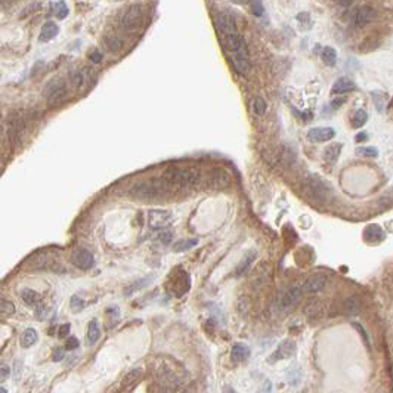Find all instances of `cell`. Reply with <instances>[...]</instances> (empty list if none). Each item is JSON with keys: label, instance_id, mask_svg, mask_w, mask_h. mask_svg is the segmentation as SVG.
I'll use <instances>...</instances> for the list:
<instances>
[{"label": "cell", "instance_id": "2", "mask_svg": "<svg viewBox=\"0 0 393 393\" xmlns=\"http://www.w3.org/2000/svg\"><path fill=\"white\" fill-rule=\"evenodd\" d=\"M163 179L170 185L179 186H194L200 182V172L192 167H170L163 175Z\"/></svg>", "mask_w": 393, "mask_h": 393}, {"label": "cell", "instance_id": "41", "mask_svg": "<svg viewBox=\"0 0 393 393\" xmlns=\"http://www.w3.org/2000/svg\"><path fill=\"white\" fill-rule=\"evenodd\" d=\"M173 393H195V389L192 386H179Z\"/></svg>", "mask_w": 393, "mask_h": 393}, {"label": "cell", "instance_id": "39", "mask_svg": "<svg viewBox=\"0 0 393 393\" xmlns=\"http://www.w3.org/2000/svg\"><path fill=\"white\" fill-rule=\"evenodd\" d=\"M80 345H79V340L76 338V337H70L68 340H67V345H65V349L67 351H74V349H77Z\"/></svg>", "mask_w": 393, "mask_h": 393}, {"label": "cell", "instance_id": "26", "mask_svg": "<svg viewBox=\"0 0 393 393\" xmlns=\"http://www.w3.org/2000/svg\"><path fill=\"white\" fill-rule=\"evenodd\" d=\"M321 58H322V61H324L327 65H330V67H331V65H335V62H337V52L334 51L333 47L327 46V47L322 49Z\"/></svg>", "mask_w": 393, "mask_h": 393}, {"label": "cell", "instance_id": "18", "mask_svg": "<svg viewBox=\"0 0 393 393\" xmlns=\"http://www.w3.org/2000/svg\"><path fill=\"white\" fill-rule=\"evenodd\" d=\"M256 257H257V253H256V252H249L247 255H245V256L242 257V260L239 262V266L236 268L235 275H236V276L244 275L245 272L249 271V268L252 266V263L255 262V259H256Z\"/></svg>", "mask_w": 393, "mask_h": 393}, {"label": "cell", "instance_id": "15", "mask_svg": "<svg viewBox=\"0 0 393 393\" xmlns=\"http://www.w3.org/2000/svg\"><path fill=\"white\" fill-rule=\"evenodd\" d=\"M231 356H232V361H235V362H244L250 356V349L247 345H244V343H235L234 348H232V352H231Z\"/></svg>", "mask_w": 393, "mask_h": 393}, {"label": "cell", "instance_id": "5", "mask_svg": "<svg viewBox=\"0 0 393 393\" xmlns=\"http://www.w3.org/2000/svg\"><path fill=\"white\" fill-rule=\"evenodd\" d=\"M305 188L308 189L311 195H314L315 198H319V200H325L327 195L330 194L328 185L324 180L318 179L316 176H308V179L305 180Z\"/></svg>", "mask_w": 393, "mask_h": 393}, {"label": "cell", "instance_id": "8", "mask_svg": "<svg viewBox=\"0 0 393 393\" xmlns=\"http://www.w3.org/2000/svg\"><path fill=\"white\" fill-rule=\"evenodd\" d=\"M294 354H296V343L293 340H284L281 345L276 348V351L271 355L269 364H274L276 361H282L287 358H291Z\"/></svg>", "mask_w": 393, "mask_h": 393}, {"label": "cell", "instance_id": "13", "mask_svg": "<svg viewBox=\"0 0 393 393\" xmlns=\"http://www.w3.org/2000/svg\"><path fill=\"white\" fill-rule=\"evenodd\" d=\"M375 17H377V14H375V11H374L373 8H370V6H362V8H359V9L356 11V14H355V24H356L358 27H365V25L371 24V22L375 20Z\"/></svg>", "mask_w": 393, "mask_h": 393}, {"label": "cell", "instance_id": "1", "mask_svg": "<svg viewBox=\"0 0 393 393\" xmlns=\"http://www.w3.org/2000/svg\"><path fill=\"white\" fill-rule=\"evenodd\" d=\"M222 39H223L226 51L229 52L231 64L234 65L236 73H239L241 76H247V73L250 71V64H249L250 54H249V47L244 37L236 30H234L226 34H222Z\"/></svg>", "mask_w": 393, "mask_h": 393}, {"label": "cell", "instance_id": "11", "mask_svg": "<svg viewBox=\"0 0 393 393\" xmlns=\"http://www.w3.org/2000/svg\"><path fill=\"white\" fill-rule=\"evenodd\" d=\"M335 136V130L331 127H314L308 132V139L314 143L331 140Z\"/></svg>", "mask_w": 393, "mask_h": 393}, {"label": "cell", "instance_id": "12", "mask_svg": "<svg viewBox=\"0 0 393 393\" xmlns=\"http://www.w3.org/2000/svg\"><path fill=\"white\" fill-rule=\"evenodd\" d=\"M303 294V290H302V285H294L293 288H290L284 296L279 299V306L282 309H288L291 306H294L297 303V300L300 299V296Z\"/></svg>", "mask_w": 393, "mask_h": 393}, {"label": "cell", "instance_id": "4", "mask_svg": "<svg viewBox=\"0 0 393 393\" xmlns=\"http://www.w3.org/2000/svg\"><path fill=\"white\" fill-rule=\"evenodd\" d=\"M44 96L51 104L61 102L67 96V86L62 80H52L44 87Z\"/></svg>", "mask_w": 393, "mask_h": 393}, {"label": "cell", "instance_id": "35", "mask_svg": "<svg viewBox=\"0 0 393 393\" xmlns=\"http://www.w3.org/2000/svg\"><path fill=\"white\" fill-rule=\"evenodd\" d=\"M70 306H71V309H73L74 312H80V311L83 309L84 303H83V300H81L80 297L73 296V297H71V302H70Z\"/></svg>", "mask_w": 393, "mask_h": 393}, {"label": "cell", "instance_id": "7", "mask_svg": "<svg viewBox=\"0 0 393 393\" xmlns=\"http://www.w3.org/2000/svg\"><path fill=\"white\" fill-rule=\"evenodd\" d=\"M142 20H143V9L139 5H135V6H130L124 12L121 18V24L126 28H135L142 24Z\"/></svg>", "mask_w": 393, "mask_h": 393}, {"label": "cell", "instance_id": "20", "mask_svg": "<svg viewBox=\"0 0 393 393\" xmlns=\"http://www.w3.org/2000/svg\"><path fill=\"white\" fill-rule=\"evenodd\" d=\"M365 238L368 241H383L386 238V235L378 225H370L365 229Z\"/></svg>", "mask_w": 393, "mask_h": 393}, {"label": "cell", "instance_id": "36", "mask_svg": "<svg viewBox=\"0 0 393 393\" xmlns=\"http://www.w3.org/2000/svg\"><path fill=\"white\" fill-rule=\"evenodd\" d=\"M297 21L300 22V25H302V28H309V27H312V21H311V17L308 15V14H300V15H297Z\"/></svg>", "mask_w": 393, "mask_h": 393}, {"label": "cell", "instance_id": "32", "mask_svg": "<svg viewBox=\"0 0 393 393\" xmlns=\"http://www.w3.org/2000/svg\"><path fill=\"white\" fill-rule=\"evenodd\" d=\"M250 2V8H252V12L256 15V17H260L263 15V5L260 0H249Z\"/></svg>", "mask_w": 393, "mask_h": 393}, {"label": "cell", "instance_id": "27", "mask_svg": "<svg viewBox=\"0 0 393 393\" xmlns=\"http://www.w3.org/2000/svg\"><path fill=\"white\" fill-rule=\"evenodd\" d=\"M367 120H368L367 113H365L364 110H358V111H355V114L352 116V126H354L355 129H359V127H362V126L367 123Z\"/></svg>", "mask_w": 393, "mask_h": 393}, {"label": "cell", "instance_id": "43", "mask_svg": "<svg viewBox=\"0 0 393 393\" xmlns=\"http://www.w3.org/2000/svg\"><path fill=\"white\" fill-rule=\"evenodd\" d=\"M90 59L93 61V62H101V59H102V55L98 52V51H95L92 55H90Z\"/></svg>", "mask_w": 393, "mask_h": 393}, {"label": "cell", "instance_id": "31", "mask_svg": "<svg viewBox=\"0 0 393 393\" xmlns=\"http://www.w3.org/2000/svg\"><path fill=\"white\" fill-rule=\"evenodd\" d=\"M253 108H255V113L257 116H263L266 113V102H265L263 98H256L255 104H253Z\"/></svg>", "mask_w": 393, "mask_h": 393}, {"label": "cell", "instance_id": "45", "mask_svg": "<svg viewBox=\"0 0 393 393\" xmlns=\"http://www.w3.org/2000/svg\"><path fill=\"white\" fill-rule=\"evenodd\" d=\"M355 139H356V142H364L367 139V133H358Z\"/></svg>", "mask_w": 393, "mask_h": 393}, {"label": "cell", "instance_id": "24", "mask_svg": "<svg viewBox=\"0 0 393 393\" xmlns=\"http://www.w3.org/2000/svg\"><path fill=\"white\" fill-rule=\"evenodd\" d=\"M198 244V239H195V238H189V239H180L177 242L173 244V250L180 253V252H186L192 247H195V245Z\"/></svg>", "mask_w": 393, "mask_h": 393}, {"label": "cell", "instance_id": "19", "mask_svg": "<svg viewBox=\"0 0 393 393\" xmlns=\"http://www.w3.org/2000/svg\"><path fill=\"white\" fill-rule=\"evenodd\" d=\"M21 296H22V300L30 306H37L41 302V296L37 291H34L31 288H24L22 293H21Z\"/></svg>", "mask_w": 393, "mask_h": 393}, {"label": "cell", "instance_id": "28", "mask_svg": "<svg viewBox=\"0 0 393 393\" xmlns=\"http://www.w3.org/2000/svg\"><path fill=\"white\" fill-rule=\"evenodd\" d=\"M373 99H374L377 111L381 113L384 110V105H386V95L383 92H373Z\"/></svg>", "mask_w": 393, "mask_h": 393}, {"label": "cell", "instance_id": "29", "mask_svg": "<svg viewBox=\"0 0 393 393\" xmlns=\"http://www.w3.org/2000/svg\"><path fill=\"white\" fill-rule=\"evenodd\" d=\"M15 312V305L5 299H0V315H12Z\"/></svg>", "mask_w": 393, "mask_h": 393}, {"label": "cell", "instance_id": "6", "mask_svg": "<svg viewBox=\"0 0 393 393\" xmlns=\"http://www.w3.org/2000/svg\"><path fill=\"white\" fill-rule=\"evenodd\" d=\"M71 262L79 269L87 271V269H90L93 266L95 259H93V255L89 250H86V249H76L73 252V255H71Z\"/></svg>", "mask_w": 393, "mask_h": 393}, {"label": "cell", "instance_id": "30", "mask_svg": "<svg viewBox=\"0 0 393 393\" xmlns=\"http://www.w3.org/2000/svg\"><path fill=\"white\" fill-rule=\"evenodd\" d=\"M54 14L58 17V20H64L68 15V8L64 2H58L54 5Z\"/></svg>", "mask_w": 393, "mask_h": 393}, {"label": "cell", "instance_id": "3", "mask_svg": "<svg viewBox=\"0 0 393 393\" xmlns=\"http://www.w3.org/2000/svg\"><path fill=\"white\" fill-rule=\"evenodd\" d=\"M170 183H167L164 179H154V180H143L136 183L130 194L138 198H153V196L161 195L169 189Z\"/></svg>", "mask_w": 393, "mask_h": 393}, {"label": "cell", "instance_id": "23", "mask_svg": "<svg viewBox=\"0 0 393 393\" xmlns=\"http://www.w3.org/2000/svg\"><path fill=\"white\" fill-rule=\"evenodd\" d=\"M340 151H341V145L340 143H333L330 145L328 148L325 150V154H324V158L327 163H335L338 156H340Z\"/></svg>", "mask_w": 393, "mask_h": 393}, {"label": "cell", "instance_id": "14", "mask_svg": "<svg viewBox=\"0 0 393 393\" xmlns=\"http://www.w3.org/2000/svg\"><path fill=\"white\" fill-rule=\"evenodd\" d=\"M355 89H356V86H355V83L351 79L340 77L337 81H334V84L331 87V92H333V95H343V93L352 92Z\"/></svg>", "mask_w": 393, "mask_h": 393}, {"label": "cell", "instance_id": "46", "mask_svg": "<svg viewBox=\"0 0 393 393\" xmlns=\"http://www.w3.org/2000/svg\"><path fill=\"white\" fill-rule=\"evenodd\" d=\"M223 393H238L232 386H225L223 387Z\"/></svg>", "mask_w": 393, "mask_h": 393}, {"label": "cell", "instance_id": "21", "mask_svg": "<svg viewBox=\"0 0 393 393\" xmlns=\"http://www.w3.org/2000/svg\"><path fill=\"white\" fill-rule=\"evenodd\" d=\"M142 377V370L140 368H135V370H130L121 380V387L123 389H127L130 386H133L139 378Z\"/></svg>", "mask_w": 393, "mask_h": 393}, {"label": "cell", "instance_id": "16", "mask_svg": "<svg viewBox=\"0 0 393 393\" xmlns=\"http://www.w3.org/2000/svg\"><path fill=\"white\" fill-rule=\"evenodd\" d=\"M343 309H345V314L346 315H358L362 309V302L358 296H351L345 300V306H343Z\"/></svg>", "mask_w": 393, "mask_h": 393}, {"label": "cell", "instance_id": "47", "mask_svg": "<svg viewBox=\"0 0 393 393\" xmlns=\"http://www.w3.org/2000/svg\"><path fill=\"white\" fill-rule=\"evenodd\" d=\"M0 393H8V392H6V389H3V387H0Z\"/></svg>", "mask_w": 393, "mask_h": 393}, {"label": "cell", "instance_id": "22", "mask_svg": "<svg viewBox=\"0 0 393 393\" xmlns=\"http://www.w3.org/2000/svg\"><path fill=\"white\" fill-rule=\"evenodd\" d=\"M37 338H39L37 331H36L34 328H27V330L22 333V335H21V345H22L24 348H30V346H33L34 343L37 341Z\"/></svg>", "mask_w": 393, "mask_h": 393}, {"label": "cell", "instance_id": "17", "mask_svg": "<svg viewBox=\"0 0 393 393\" xmlns=\"http://www.w3.org/2000/svg\"><path fill=\"white\" fill-rule=\"evenodd\" d=\"M57 34H58V25H57L55 22H52V21H49V22H46V24L43 25L39 40H40V41H49V40L55 39Z\"/></svg>", "mask_w": 393, "mask_h": 393}, {"label": "cell", "instance_id": "25", "mask_svg": "<svg viewBox=\"0 0 393 393\" xmlns=\"http://www.w3.org/2000/svg\"><path fill=\"white\" fill-rule=\"evenodd\" d=\"M99 325H98V321H90L89 322V327H87V341H89V345H93V343L98 341V338H99Z\"/></svg>", "mask_w": 393, "mask_h": 393}, {"label": "cell", "instance_id": "38", "mask_svg": "<svg viewBox=\"0 0 393 393\" xmlns=\"http://www.w3.org/2000/svg\"><path fill=\"white\" fill-rule=\"evenodd\" d=\"M64 359V351L61 348H55L52 351V361L54 362H61Z\"/></svg>", "mask_w": 393, "mask_h": 393}, {"label": "cell", "instance_id": "9", "mask_svg": "<svg viewBox=\"0 0 393 393\" xmlns=\"http://www.w3.org/2000/svg\"><path fill=\"white\" fill-rule=\"evenodd\" d=\"M172 222V213L167 210H151L148 215V223L153 229H163Z\"/></svg>", "mask_w": 393, "mask_h": 393}, {"label": "cell", "instance_id": "10", "mask_svg": "<svg viewBox=\"0 0 393 393\" xmlns=\"http://www.w3.org/2000/svg\"><path fill=\"white\" fill-rule=\"evenodd\" d=\"M325 284H327V275L315 274V275L309 276L302 284V290H303V293H318V291L324 290Z\"/></svg>", "mask_w": 393, "mask_h": 393}, {"label": "cell", "instance_id": "33", "mask_svg": "<svg viewBox=\"0 0 393 393\" xmlns=\"http://www.w3.org/2000/svg\"><path fill=\"white\" fill-rule=\"evenodd\" d=\"M356 153L361 156H365V157H371V158H375L378 156V151H377V148H374V146H370V148L368 146L367 148H358Z\"/></svg>", "mask_w": 393, "mask_h": 393}, {"label": "cell", "instance_id": "34", "mask_svg": "<svg viewBox=\"0 0 393 393\" xmlns=\"http://www.w3.org/2000/svg\"><path fill=\"white\" fill-rule=\"evenodd\" d=\"M157 238L160 239V242H161V244L167 245V244H170V241L173 239V232H172V231L164 229V231H161V232L158 234V236H157Z\"/></svg>", "mask_w": 393, "mask_h": 393}, {"label": "cell", "instance_id": "42", "mask_svg": "<svg viewBox=\"0 0 393 393\" xmlns=\"http://www.w3.org/2000/svg\"><path fill=\"white\" fill-rule=\"evenodd\" d=\"M271 390H272V384H271V381H266L265 386L257 393H271Z\"/></svg>", "mask_w": 393, "mask_h": 393}, {"label": "cell", "instance_id": "40", "mask_svg": "<svg viewBox=\"0 0 393 393\" xmlns=\"http://www.w3.org/2000/svg\"><path fill=\"white\" fill-rule=\"evenodd\" d=\"M70 331H71L70 324H62V325L58 328V335H59L61 338H64V337H67V335L70 334Z\"/></svg>", "mask_w": 393, "mask_h": 393}, {"label": "cell", "instance_id": "37", "mask_svg": "<svg viewBox=\"0 0 393 393\" xmlns=\"http://www.w3.org/2000/svg\"><path fill=\"white\" fill-rule=\"evenodd\" d=\"M11 375V368L5 364L0 365V383H3Z\"/></svg>", "mask_w": 393, "mask_h": 393}, {"label": "cell", "instance_id": "44", "mask_svg": "<svg viewBox=\"0 0 393 393\" xmlns=\"http://www.w3.org/2000/svg\"><path fill=\"white\" fill-rule=\"evenodd\" d=\"M343 102H345V98H340V99L333 101V107H334V108H338V107H340V104H343Z\"/></svg>", "mask_w": 393, "mask_h": 393}]
</instances>
